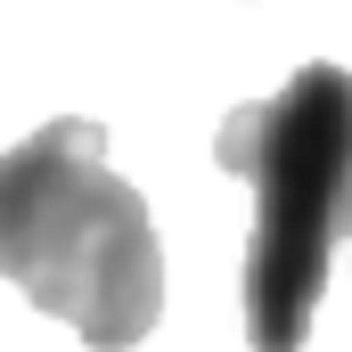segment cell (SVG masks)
Wrapping results in <instances>:
<instances>
[{
    "label": "cell",
    "mask_w": 352,
    "mask_h": 352,
    "mask_svg": "<svg viewBox=\"0 0 352 352\" xmlns=\"http://www.w3.org/2000/svg\"><path fill=\"white\" fill-rule=\"evenodd\" d=\"M213 164L254 188L246 238V344L303 352L328 270L352 246V74L311 58L270 98L221 115Z\"/></svg>",
    "instance_id": "cell-2"
},
{
    "label": "cell",
    "mask_w": 352,
    "mask_h": 352,
    "mask_svg": "<svg viewBox=\"0 0 352 352\" xmlns=\"http://www.w3.org/2000/svg\"><path fill=\"white\" fill-rule=\"evenodd\" d=\"M344 254H352V246H344Z\"/></svg>",
    "instance_id": "cell-3"
},
{
    "label": "cell",
    "mask_w": 352,
    "mask_h": 352,
    "mask_svg": "<svg viewBox=\"0 0 352 352\" xmlns=\"http://www.w3.org/2000/svg\"><path fill=\"white\" fill-rule=\"evenodd\" d=\"M0 278L66 320L90 352H131L164 320L156 213L107 164V131L58 115L0 156Z\"/></svg>",
    "instance_id": "cell-1"
}]
</instances>
